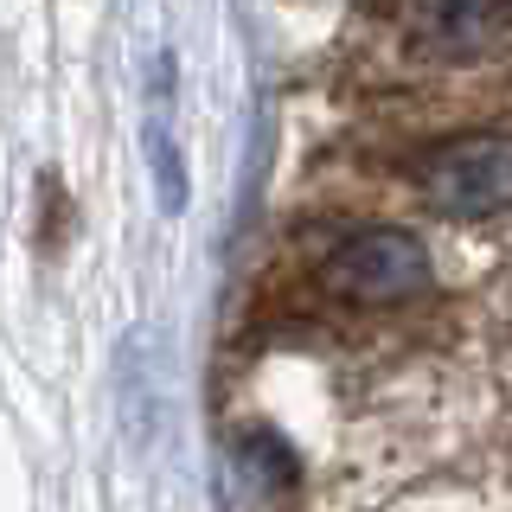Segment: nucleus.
Segmentation results:
<instances>
[{
  "instance_id": "nucleus-3",
  "label": "nucleus",
  "mask_w": 512,
  "mask_h": 512,
  "mask_svg": "<svg viewBox=\"0 0 512 512\" xmlns=\"http://www.w3.org/2000/svg\"><path fill=\"white\" fill-rule=\"evenodd\" d=\"M512 0H416V26L442 45H480L487 32H500Z\"/></svg>"
},
{
  "instance_id": "nucleus-1",
  "label": "nucleus",
  "mask_w": 512,
  "mask_h": 512,
  "mask_svg": "<svg viewBox=\"0 0 512 512\" xmlns=\"http://www.w3.org/2000/svg\"><path fill=\"white\" fill-rule=\"evenodd\" d=\"M410 180L442 218H500L512 212V135H455L410 160Z\"/></svg>"
},
{
  "instance_id": "nucleus-2",
  "label": "nucleus",
  "mask_w": 512,
  "mask_h": 512,
  "mask_svg": "<svg viewBox=\"0 0 512 512\" xmlns=\"http://www.w3.org/2000/svg\"><path fill=\"white\" fill-rule=\"evenodd\" d=\"M320 288L352 308H384L429 288V250L410 231H359L320 263Z\"/></svg>"
}]
</instances>
